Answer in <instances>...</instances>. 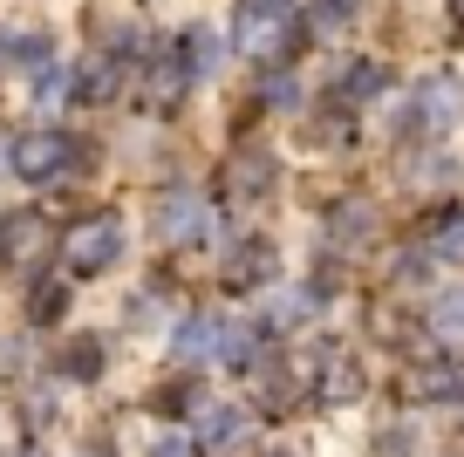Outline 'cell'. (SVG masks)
<instances>
[{"label": "cell", "mask_w": 464, "mask_h": 457, "mask_svg": "<svg viewBox=\"0 0 464 457\" xmlns=\"http://www.w3.org/2000/svg\"><path fill=\"white\" fill-rule=\"evenodd\" d=\"M294 34H301V21H294V0H239V48L260 62L287 55Z\"/></svg>", "instance_id": "1"}, {"label": "cell", "mask_w": 464, "mask_h": 457, "mask_svg": "<svg viewBox=\"0 0 464 457\" xmlns=\"http://www.w3.org/2000/svg\"><path fill=\"white\" fill-rule=\"evenodd\" d=\"M62 259H69L75 280H89V273H110L116 259H123V219H116V212L82 219V226L62 239Z\"/></svg>", "instance_id": "2"}, {"label": "cell", "mask_w": 464, "mask_h": 457, "mask_svg": "<svg viewBox=\"0 0 464 457\" xmlns=\"http://www.w3.org/2000/svg\"><path fill=\"white\" fill-rule=\"evenodd\" d=\"M301 375H307V389H314V403H362V389H369L362 362L348 355L342 342H314V355L301 362Z\"/></svg>", "instance_id": "3"}, {"label": "cell", "mask_w": 464, "mask_h": 457, "mask_svg": "<svg viewBox=\"0 0 464 457\" xmlns=\"http://www.w3.org/2000/svg\"><path fill=\"white\" fill-rule=\"evenodd\" d=\"M7 164H14L21 185H55V178L75 164V143L62 137V130H28V137H14Z\"/></svg>", "instance_id": "4"}, {"label": "cell", "mask_w": 464, "mask_h": 457, "mask_svg": "<svg viewBox=\"0 0 464 457\" xmlns=\"http://www.w3.org/2000/svg\"><path fill=\"white\" fill-rule=\"evenodd\" d=\"M458 116H464V89H458V75H423L417 96H410V110H403V130H417V137H444Z\"/></svg>", "instance_id": "5"}, {"label": "cell", "mask_w": 464, "mask_h": 457, "mask_svg": "<svg viewBox=\"0 0 464 457\" xmlns=\"http://www.w3.org/2000/svg\"><path fill=\"white\" fill-rule=\"evenodd\" d=\"M158 226H164V239H171V246H205L218 232V212H212V199H198L191 185H178V191H164Z\"/></svg>", "instance_id": "6"}, {"label": "cell", "mask_w": 464, "mask_h": 457, "mask_svg": "<svg viewBox=\"0 0 464 457\" xmlns=\"http://www.w3.org/2000/svg\"><path fill=\"white\" fill-rule=\"evenodd\" d=\"M280 273V253H274V239H239L226 253V287L232 294H253V287H266Z\"/></svg>", "instance_id": "7"}, {"label": "cell", "mask_w": 464, "mask_h": 457, "mask_svg": "<svg viewBox=\"0 0 464 457\" xmlns=\"http://www.w3.org/2000/svg\"><path fill=\"white\" fill-rule=\"evenodd\" d=\"M48 253V219L42 212H14L0 219V267H28Z\"/></svg>", "instance_id": "8"}, {"label": "cell", "mask_w": 464, "mask_h": 457, "mask_svg": "<svg viewBox=\"0 0 464 457\" xmlns=\"http://www.w3.org/2000/svg\"><path fill=\"white\" fill-rule=\"evenodd\" d=\"M410 396L437 403V410H464V362H430L410 375Z\"/></svg>", "instance_id": "9"}, {"label": "cell", "mask_w": 464, "mask_h": 457, "mask_svg": "<svg viewBox=\"0 0 464 457\" xmlns=\"http://www.w3.org/2000/svg\"><path fill=\"white\" fill-rule=\"evenodd\" d=\"M185 62H178V48H158V62H150V75H144V89L137 96L150 102V110H178V96H185Z\"/></svg>", "instance_id": "10"}, {"label": "cell", "mask_w": 464, "mask_h": 457, "mask_svg": "<svg viewBox=\"0 0 464 457\" xmlns=\"http://www.w3.org/2000/svg\"><path fill=\"white\" fill-rule=\"evenodd\" d=\"M423 328H430L444 348H464V287H444V294H430V307H423Z\"/></svg>", "instance_id": "11"}, {"label": "cell", "mask_w": 464, "mask_h": 457, "mask_svg": "<svg viewBox=\"0 0 464 457\" xmlns=\"http://www.w3.org/2000/svg\"><path fill=\"white\" fill-rule=\"evenodd\" d=\"M239 437H246V410H239V403H212V410L198 416L205 451H226V443H239Z\"/></svg>", "instance_id": "12"}, {"label": "cell", "mask_w": 464, "mask_h": 457, "mask_svg": "<svg viewBox=\"0 0 464 457\" xmlns=\"http://www.w3.org/2000/svg\"><path fill=\"white\" fill-rule=\"evenodd\" d=\"M218 328H226L218 315H191V321H178L171 348H178L185 362H205V355H218Z\"/></svg>", "instance_id": "13"}, {"label": "cell", "mask_w": 464, "mask_h": 457, "mask_svg": "<svg viewBox=\"0 0 464 457\" xmlns=\"http://www.w3.org/2000/svg\"><path fill=\"white\" fill-rule=\"evenodd\" d=\"M232 199H266L274 191V158L266 151H246V158H232Z\"/></svg>", "instance_id": "14"}, {"label": "cell", "mask_w": 464, "mask_h": 457, "mask_svg": "<svg viewBox=\"0 0 464 457\" xmlns=\"http://www.w3.org/2000/svg\"><path fill=\"white\" fill-rule=\"evenodd\" d=\"M382 89H390V69H382V62H348L342 83H334V96L342 102H376Z\"/></svg>", "instance_id": "15"}, {"label": "cell", "mask_w": 464, "mask_h": 457, "mask_svg": "<svg viewBox=\"0 0 464 457\" xmlns=\"http://www.w3.org/2000/svg\"><path fill=\"white\" fill-rule=\"evenodd\" d=\"M110 96H116V62L110 55L82 62V69H75V102H110Z\"/></svg>", "instance_id": "16"}, {"label": "cell", "mask_w": 464, "mask_h": 457, "mask_svg": "<svg viewBox=\"0 0 464 457\" xmlns=\"http://www.w3.org/2000/svg\"><path fill=\"white\" fill-rule=\"evenodd\" d=\"M178 62H185V75H198V83H205V75L218 69V34L212 28H191L185 48H178Z\"/></svg>", "instance_id": "17"}, {"label": "cell", "mask_w": 464, "mask_h": 457, "mask_svg": "<svg viewBox=\"0 0 464 457\" xmlns=\"http://www.w3.org/2000/svg\"><path fill=\"white\" fill-rule=\"evenodd\" d=\"M430 259H450V267H464V212H444L430 226Z\"/></svg>", "instance_id": "18"}, {"label": "cell", "mask_w": 464, "mask_h": 457, "mask_svg": "<svg viewBox=\"0 0 464 457\" xmlns=\"http://www.w3.org/2000/svg\"><path fill=\"white\" fill-rule=\"evenodd\" d=\"M102 362H110L102 342H69V348H62V375H75V383H96Z\"/></svg>", "instance_id": "19"}, {"label": "cell", "mask_w": 464, "mask_h": 457, "mask_svg": "<svg viewBox=\"0 0 464 457\" xmlns=\"http://www.w3.org/2000/svg\"><path fill=\"white\" fill-rule=\"evenodd\" d=\"M198 383H191V375H178V383H164L158 389V396H150V410H158V416H185V410H198Z\"/></svg>", "instance_id": "20"}, {"label": "cell", "mask_w": 464, "mask_h": 457, "mask_svg": "<svg viewBox=\"0 0 464 457\" xmlns=\"http://www.w3.org/2000/svg\"><path fill=\"white\" fill-rule=\"evenodd\" d=\"M62 315H69V287H62V280H42V287L28 294V321H62Z\"/></svg>", "instance_id": "21"}, {"label": "cell", "mask_w": 464, "mask_h": 457, "mask_svg": "<svg viewBox=\"0 0 464 457\" xmlns=\"http://www.w3.org/2000/svg\"><path fill=\"white\" fill-rule=\"evenodd\" d=\"M369 232H376V212H369V205H342V219H334V239H342V246H362Z\"/></svg>", "instance_id": "22"}, {"label": "cell", "mask_w": 464, "mask_h": 457, "mask_svg": "<svg viewBox=\"0 0 464 457\" xmlns=\"http://www.w3.org/2000/svg\"><path fill=\"white\" fill-rule=\"evenodd\" d=\"M307 21H314L321 34H334V28L355 21V0H307Z\"/></svg>", "instance_id": "23"}, {"label": "cell", "mask_w": 464, "mask_h": 457, "mask_svg": "<svg viewBox=\"0 0 464 457\" xmlns=\"http://www.w3.org/2000/svg\"><path fill=\"white\" fill-rule=\"evenodd\" d=\"M55 48L48 42H34V55H28V83H34V96H55Z\"/></svg>", "instance_id": "24"}, {"label": "cell", "mask_w": 464, "mask_h": 457, "mask_svg": "<svg viewBox=\"0 0 464 457\" xmlns=\"http://www.w3.org/2000/svg\"><path fill=\"white\" fill-rule=\"evenodd\" d=\"M314 143H348V116H342V110H328V116L314 123Z\"/></svg>", "instance_id": "25"}, {"label": "cell", "mask_w": 464, "mask_h": 457, "mask_svg": "<svg viewBox=\"0 0 464 457\" xmlns=\"http://www.w3.org/2000/svg\"><path fill=\"white\" fill-rule=\"evenodd\" d=\"M417 451V437H410V430H382V457H410Z\"/></svg>", "instance_id": "26"}, {"label": "cell", "mask_w": 464, "mask_h": 457, "mask_svg": "<svg viewBox=\"0 0 464 457\" xmlns=\"http://www.w3.org/2000/svg\"><path fill=\"white\" fill-rule=\"evenodd\" d=\"M150 457H191V443H185V437H164V443H158Z\"/></svg>", "instance_id": "27"}, {"label": "cell", "mask_w": 464, "mask_h": 457, "mask_svg": "<svg viewBox=\"0 0 464 457\" xmlns=\"http://www.w3.org/2000/svg\"><path fill=\"white\" fill-rule=\"evenodd\" d=\"M89 457H102V451H89Z\"/></svg>", "instance_id": "28"}, {"label": "cell", "mask_w": 464, "mask_h": 457, "mask_svg": "<svg viewBox=\"0 0 464 457\" xmlns=\"http://www.w3.org/2000/svg\"><path fill=\"white\" fill-rule=\"evenodd\" d=\"M458 7H464V0H458Z\"/></svg>", "instance_id": "29"}]
</instances>
